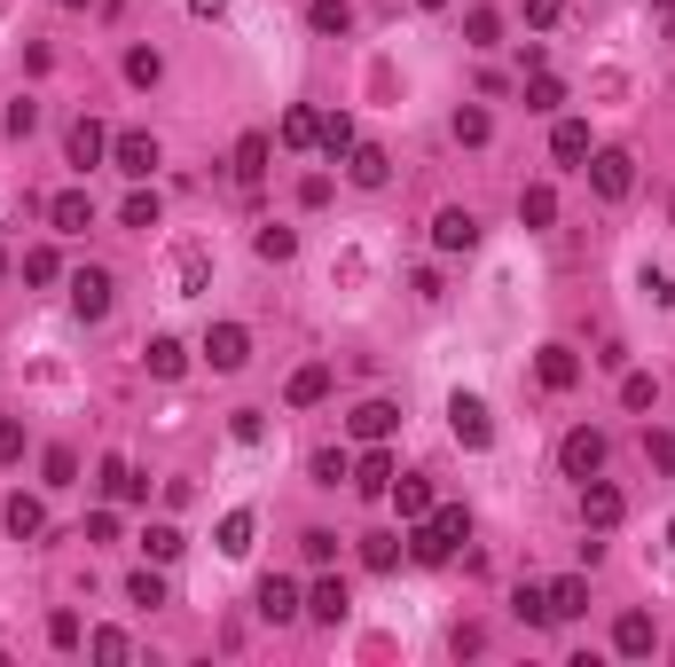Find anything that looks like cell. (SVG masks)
Here are the masks:
<instances>
[{"label":"cell","mask_w":675,"mask_h":667,"mask_svg":"<svg viewBox=\"0 0 675 667\" xmlns=\"http://www.w3.org/2000/svg\"><path fill=\"white\" fill-rule=\"evenodd\" d=\"M621 487H605V479H581V527L589 534H605V527H621Z\"/></svg>","instance_id":"7"},{"label":"cell","mask_w":675,"mask_h":667,"mask_svg":"<svg viewBox=\"0 0 675 667\" xmlns=\"http://www.w3.org/2000/svg\"><path fill=\"white\" fill-rule=\"evenodd\" d=\"M63 275V260L48 252V243H40V252H24V283H55Z\"/></svg>","instance_id":"46"},{"label":"cell","mask_w":675,"mask_h":667,"mask_svg":"<svg viewBox=\"0 0 675 667\" xmlns=\"http://www.w3.org/2000/svg\"><path fill=\"white\" fill-rule=\"evenodd\" d=\"M314 149H322V157H346V149H354V118H346V111H322V118H314Z\"/></svg>","instance_id":"23"},{"label":"cell","mask_w":675,"mask_h":667,"mask_svg":"<svg viewBox=\"0 0 675 667\" xmlns=\"http://www.w3.org/2000/svg\"><path fill=\"white\" fill-rule=\"evenodd\" d=\"M652 9H675V0H652Z\"/></svg>","instance_id":"61"},{"label":"cell","mask_w":675,"mask_h":667,"mask_svg":"<svg viewBox=\"0 0 675 667\" xmlns=\"http://www.w3.org/2000/svg\"><path fill=\"white\" fill-rule=\"evenodd\" d=\"M63 9H87V0H63Z\"/></svg>","instance_id":"59"},{"label":"cell","mask_w":675,"mask_h":667,"mask_svg":"<svg viewBox=\"0 0 675 667\" xmlns=\"http://www.w3.org/2000/svg\"><path fill=\"white\" fill-rule=\"evenodd\" d=\"M362 565H370V573H393V565H401V534H370V542H362Z\"/></svg>","instance_id":"42"},{"label":"cell","mask_w":675,"mask_h":667,"mask_svg":"<svg viewBox=\"0 0 675 667\" xmlns=\"http://www.w3.org/2000/svg\"><path fill=\"white\" fill-rule=\"evenodd\" d=\"M251 534H260V519H251V511H228L212 542H220V557H251Z\"/></svg>","instance_id":"25"},{"label":"cell","mask_w":675,"mask_h":667,"mask_svg":"<svg viewBox=\"0 0 675 667\" xmlns=\"http://www.w3.org/2000/svg\"><path fill=\"white\" fill-rule=\"evenodd\" d=\"M48 220H55V236H87L95 228V197L87 189H63V197H48Z\"/></svg>","instance_id":"13"},{"label":"cell","mask_w":675,"mask_h":667,"mask_svg":"<svg viewBox=\"0 0 675 667\" xmlns=\"http://www.w3.org/2000/svg\"><path fill=\"white\" fill-rule=\"evenodd\" d=\"M558 9H565V0H527V24H534V32H550V24H558Z\"/></svg>","instance_id":"55"},{"label":"cell","mask_w":675,"mask_h":667,"mask_svg":"<svg viewBox=\"0 0 675 667\" xmlns=\"http://www.w3.org/2000/svg\"><path fill=\"white\" fill-rule=\"evenodd\" d=\"M111 165H118L126 181H149V174H157V134H142V126L111 134Z\"/></svg>","instance_id":"6"},{"label":"cell","mask_w":675,"mask_h":667,"mask_svg":"<svg viewBox=\"0 0 675 667\" xmlns=\"http://www.w3.org/2000/svg\"><path fill=\"white\" fill-rule=\"evenodd\" d=\"M448 432H456V448H471V456L495 448V416H487L479 393H448Z\"/></svg>","instance_id":"3"},{"label":"cell","mask_w":675,"mask_h":667,"mask_svg":"<svg viewBox=\"0 0 675 667\" xmlns=\"http://www.w3.org/2000/svg\"><path fill=\"white\" fill-rule=\"evenodd\" d=\"M142 362H149V377H181V369H189V346H181V338H149Z\"/></svg>","instance_id":"29"},{"label":"cell","mask_w":675,"mask_h":667,"mask_svg":"<svg viewBox=\"0 0 675 667\" xmlns=\"http://www.w3.org/2000/svg\"><path fill=\"white\" fill-rule=\"evenodd\" d=\"M322 393H330V362H299V369H291V385H283V400H291V408H314Z\"/></svg>","instance_id":"22"},{"label":"cell","mask_w":675,"mask_h":667,"mask_svg":"<svg viewBox=\"0 0 675 667\" xmlns=\"http://www.w3.org/2000/svg\"><path fill=\"white\" fill-rule=\"evenodd\" d=\"M558 103H565V79H550V71H534V79H527V111H542V118H550Z\"/></svg>","instance_id":"36"},{"label":"cell","mask_w":675,"mask_h":667,"mask_svg":"<svg viewBox=\"0 0 675 667\" xmlns=\"http://www.w3.org/2000/svg\"><path fill=\"white\" fill-rule=\"evenodd\" d=\"M251 252H260V260H291L299 236H291V228H260V236H251Z\"/></svg>","instance_id":"43"},{"label":"cell","mask_w":675,"mask_h":667,"mask_svg":"<svg viewBox=\"0 0 675 667\" xmlns=\"http://www.w3.org/2000/svg\"><path fill=\"white\" fill-rule=\"evenodd\" d=\"M260 174H268V134H243V142H236V181L251 189Z\"/></svg>","instance_id":"31"},{"label":"cell","mask_w":675,"mask_h":667,"mask_svg":"<svg viewBox=\"0 0 675 667\" xmlns=\"http://www.w3.org/2000/svg\"><path fill=\"white\" fill-rule=\"evenodd\" d=\"M385 494H393V511H401V527H416V519L433 511V479H416V471H401V479H393Z\"/></svg>","instance_id":"19"},{"label":"cell","mask_w":675,"mask_h":667,"mask_svg":"<svg viewBox=\"0 0 675 667\" xmlns=\"http://www.w3.org/2000/svg\"><path fill=\"white\" fill-rule=\"evenodd\" d=\"M652 400H660V377H644V369H629V377H621V408H636V416H644Z\"/></svg>","instance_id":"40"},{"label":"cell","mask_w":675,"mask_h":667,"mask_svg":"<svg viewBox=\"0 0 675 667\" xmlns=\"http://www.w3.org/2000/svg\"><path fill=\"white\" fill-rule=\"evenodd\" d=\"M174 275H181V291H197V283H205V252H197V243H189V252L174 260Z\"/></svg>","instance_id":"52"},{"label":"cell","mask_w":675,"mask_h":667,"mask_svg":"<svg viewBox=\"0 0 675 667\" xmlns=\"http://www.w3.org/2000/svg\"><path fill=\"white\" fill-rule=\"evenodd\" d=\"M126 79H134V87H157V79H165V55H157V48H126Z\"/></svg>","instance_id":"38"},{"label":"cell","mask_w":675,"mask_h":667,"mask_svg":"<svg viewBox=\"0 0 675 667\" xmlns=\"http://www.w3.org/2000/svg\"><path fill=\"white\" fill-rule=\"evenodd\" d=\"M636 283H644V299H652V306H675V283H667V268H644Z\"/></svg>","instance_id":"48"},{"label":"cell","mask_w":675,"mask_h":667,"mask_svg":"<svg viewBox=\"0 0 675 667\" xmlns=\"http://www.w3.org/2000/svg\"><path fill=\"white\" fill-rule=\"evenodd\" d=\"M32 126H40V103H9V134H17V142H24V134H32Z\"/></svg>","instance_id":"54"},{"label":"cell","mask_w":675,"mask_h":667,"mask_svg":"<svg viewBox=\"0 0 675 667\" xmlns=\"http://www.w3.org/2000/svg\"><path fill=\"white\" fill-rule=\"evenodd\" d=\"M79 636H87V628H79V613H55V621H48V644H55V652H71Z\"/></svg>","instance_id":"47"},{"label":"cell","mask_w":675,"mask_h":667,"mask_svg":"<svg viewBox=\"0 0 675 667\" xmlns=\"http://www.w3.org/2000/svg\"><path fill=\"white\" fill-rule=\"evenodd\" d=\"M667 220H675V205H667Z\"/></svg>","instance_id":"62"},{"label":"cell","mask_w":675,"mask_h":667,"mask_svg":"<svg viewBox=\"0 0 675 667\" xmlns=\"http://www.w3.org/2000/svg\"><path fill=\"white\" fill-rule=\"evenodd\" d=\"M464 48H479V55L502 48V17H495V9H471V17H464Z\"/></svg>","instance_id":"32"},{"label":"cell","mask_w":675,"mask_h":667,"mask_svg":"<svg viewBox=\"0 0 675 667\" xmlns=\"http://www.w3.org/2000/svg\"><path fill=\"white\" fill-rule=\"evenodd\" d=\"M589 189H598L605 205H621L636 189V157L629 149H589Z\"/></svg>","instance_id":"4"},{"label":"cell","mask_w":675,"mask_h":667,"mask_svg":"<svg viewBox=\"0 0 675 667\" xmlns=\"http://www.w3.org/2000/svg\"><path fill=\"white\" fill-rule=\"evenodd\" d=\"M307 24H314L322 40H338V32H354V0H307Z\"/></svg>","instance_id":"24"},{"label":"cell","mask_w":675,"mask_h":667,"mask_svg":"<svg viewBox=\"0 0 675 667\" xmlns=\"http://www.w3.org/2000/svg\"><path fill=\"white\" fill-rule=\"evenodd\" d=\"M385 487H393V456H385V440H377V448L354 463V494H385Z\"/></svg>","instance_id":"27"},{"label":"cell","mask_w":675,"mask_h":667,"mask_svg":"<svg viewBox=\"0 0 675 667\" xmlns=\"http://www.w3.org/2000/svg\"><path fill=\"white\" fill-rule=\"evenodd\" d=\"M644 456H652V471H675V432H644Z\"/></svg>","instance_id":"50"},{"label":"cell","mask_w":675,"mask_h":667,"mask_svg":"<svg viewBox=\"0 0 675 667\" xmlns=\"http://www.w3.org/2000/svg\"><path fill=\"white\" fill-rule=\"evenodd\" d=\"M433 243H440V252H479V220H471L464 205H448V212L433 220Z\"/></svg>","instance_id":"18"},{"label":"cell","mask_w":675,"mask_h":667,"mask_svg":"<svg viewBox=\"0 0 675 667\" xmlns=\"http://www.w3.org/2000/svg\"><path fill=\"white\" fill-rule=\"evenodd\" d=\"M534 377H542L550 393H573V385H581V354H573V346H542V354H534Z\"/></svg>","instance_id":"15"},{"label":"cell","mask_w":675,"mask_h":667,"mask_svg":"<svg viewBox=\"0 0 675 667\" xmlns=\"http://www.w3.org/2000/svg\"><path fill=\"white\" fill-rule=\"evenodd\" d=\"M126 605H142V613H157V605H165V581H157L149 565H142V573H126Z\"/></svg>","instance_id":"37"},{"label":"cell","mask_w":675,"mask_h":667,"mask_svg":"<svg viewBox=\"0 0 675 667\" xmlns=\"http://www.w3.org/2000/svg\"><path fill=\"white\" fill-rule=\"evenodd\" d=\"M605 456H613V440H605L598 425H573V432L558 440V471H565V479H598Z\"/></svg>","instance_id":"2"},{"label":"cell","mask_w":675,"mask_h":667,"mask_svg":"<svg viewBox=\"0 0 675 667\" xmlns=\"http://www.w3.org/2000/svg\"><path fill=\"white\" fill-rule=\"evenodd\" d=\"M0 275H9V252H0Z\"/></svg>","instance_id":"60"},{"label":"cell","mask_w":675,"mask_h":667,"mask_svg":"<svg viewBox=\"0 0 675 667\" xmlns=\"http://www.w3.org/2000/svg\"><path fill=\"white\" fill-rule=\"evenodd\" d=\"M511 613H519L527 628H550V590H534V581H527V590L511 597Z\"/></svg>","instance_id":"39"},{"label":"cell","mask_w":675,"mask_h":667,"mask_svg":"<svg viewBox=\"0 0 675 667\" xmlns=\"http://www.w3.org/2000/svg\"><path fill=\"white\" fill-rule=\"evenodd\" d=\"M519 220H527V228H550V220H558V189H550V181L519 189Z\"/></svg>","instance_id":"30"},{"label":"cell","mask_w":675,"mask_h":667,"mask_svg":"<svg viewBox=\"0 0 675 667\" xmlns=\"http://www.w3.org/2000/svg\"><path fill=\"white\" fill-rule=\"evenodd\" d=\"M464 534H471V511H464V503H433L425 519L408 527V557H416V565H448Z\"/></svg>","instance_id":"1"},{"label":"cell","mask_w":675,"mask_h":667,"mask_svg":"<svg viewBox=\"0 0 675 667\" xmlns=\"http://www.w3.org/2000/svg\"><path fill=\"white\" fill-rule=\"evenodd\" d=\"M550 590V621H581L589 613V581L581 573H558V581H542Z\"/></svg>","instance_id":"20"},{"label":"cell","mask_w":675,"mask_h":667,"mask_svg":"<svg viewBox=\"0 0 675 667\" xmlns=\"http://www.w3.org/2000/svg\"><path fill=\"white\" fill-rule=\"evenodd\" d=\"M299 542H307V557H314V565H330V557H338V534H322V527H307Z\"/></svg>","instance_id":"53"},{"label":"cell","mask_w":675,"mask_h":667,"mask_svg":"<svg viewBox=\"0 0 675 667\" xmlns=\"http://www.w3.org/2000/svg\"><path fill=\"white\" fill-rule=\"evenodd\" d=\"M299 613H307L299 581H291V573H268V581H260V621H276V628H283V621H299Z\"/></svg>","instance_id":"10"},{"label":"cell","mask_w":675,"mask_h":667,"mask_svg":"<svg viewBox=\"0 0 675 667\" xmlns=\"http://www.w3.org/2000/svg\"><path fill=\"white\" fill-rule=\"evenodd\" d=\"M63 157L79 165V174H87V165H103V157H111V134H103L95 118H71V134H63Z\"/></svg>","instance_id":"12"},{"label":"cell","mask_w":675,"mask_h":667,"mask_svg":"<svg viewBox=\"0 0 675 667\" xmlns=\"http://www.w3.org/2000/svg\"><path fill=\"white\" fill-rule=\"evenodd\" d=\"M613 652H621V659H644V652H660V628H652V613H621V621H613Z\"/></svg>","instance_id":"16"},{"label":"cell","mask_w":675,"mask_h":667,"mask_svg":"<svg viewBox=\"0 0 675 667\" xmlns=\"http://www.w3.org/2000/svg\"><path fill=\"white\" fill-rule=\"evenodd\" d=\"M416 9H448V0H416Z\"/></svg>","instance_id":"58"},{"label":"cell","mask_w":675,"mask_h":667,"mask_svg":"<svg viewBox=\"0 0 675 667\" xmlns=\"http://www.w3.org/2000/svg\"><path fill=\"white\" fill-rule=\"evenodd\" d=\"M487 134H495V118H487L479 103H464V111H456V142H464V149H487Z\"/></svg>","instance_id":"34"},{"label":"cell","mask_w":675,"mask_h":667,"mask_svg":"<svg viewBox=\"0 0 675 667\" xmlns=\"http://www.w3.org/2000/svg\"><path fill=\"white\" fill-rule=\"evenodd\" d=\"M228 432H236L243 448H260V440H268V416H260V408H236V416H228Z\"/></svg>","instance_id":"44"},{"label":"cell","mask_w":675,"mask_h":667,"mask_svg":"<svg viewBox=\"0 0 675 667\" xmlns=\"http://www.w3.org/2000/svg\"><path fill=\"white\" fill-rule=\"evenodd\" d=\"M40 471H48V487H79V448H48Z\"/></svg>","instance_id":"41"},{"label":"cell","mask_w":675,"mask_h":667,"mask_svg":"<svg viewBox=\"0 0 675 667\" xmlns=\"http://www.w3.org/2000/svg\"><path fill=\"white\" fill-rule=\"evenodd\" d=\"M550 157H558V165H581V157H589V126H581V118H558V126H550Z\"/></svg>","instance_id":"26"},{"label":"cell","mask_w":675,"mask_h":667,"mask_svg":"<svg viewBox=\"0 0 675 667\" xmlns=\"http://www.w3.org/2000/svg\"><path fill=\"white\" fill-rule=\"evenodd\" d=\"M118 220H126V228H157V220H165V205H157V189H134V197L118 205Z\"/></svg>","instance_id":"35"},{"label":"cell","mask_w":675,"mask_h":667,"mask_svg":"<svg viewBox=\"0 0 675 667\" xmlns=\"http://www.w3.org/2000/svg\"><path fill=\"white\" fill-rule=\"evenodd\" d=\"M346 181H354V189H385V181H393V157H385L377 142H370V149L354 142V149H346Z\"/></svg>","instance_id":"17"},{"label":"cell","mask_w":675,"mask_h":667,"mask_svg":"<svg viewBox=\"0 0 675 667\" xmlns=\"http://www.w3.org/2000/svg\"><path fill=\"white\" fill-rule=\"evenodd\" d=\"M346 432H354L362 448H377V440H393V432H401V408H393V400H362V408L346 416Z\"/></svg>","instance_id":"9"},{"label":"cell","mask_w":675,"mask_h":667,"mask_svg":"<svg viewBox=\"0 0 675 667\" xmlns=\"http://www.w3.org/2000/svg\"><path fill=\"white\" fill-rule=\"evenodd\" d=\"M299 205H330V174H307L299 181Z\"/></svg>","instance_id":"56"},{"label":"cell","mask_w":675,"mask_h":667,"mask_svg":"<svg viewBox=\"0 0 675 667\" xmlns=\"http://www.w3.org/2000/svg\"><path fill=\"white\" fill-rule=\"evenodd\" d=\"M314 118H322V111L291 103V111H283V126H276V134H283V149H314Z\"/></svg>","instance_id":"33"},{"label":"cell","mask_w":675,"mask_h":667,"mask_svg":"<svg viewBox=\"0 0 675 667\" xmlns=\"http://www.w3.org/2000/svg\"><path fill=\"white\" fill-rule=\"evenodd\" d=\"M307 613H314L322 628H338V621H346V613H354V590H346V581H338V573H322V581H314V590H307Z\"/></svg>","instance_id":"11"},{"label":"cell","mask_w":675,"mask_h":667,"mask_svg":"<svg viewBox=\"0 0 675 667\" xmlns=\"http://www.w3.org/2000/svg\"><path fill=\"white\" fill-rule=\"evenodd\" d=\"M181 550H189V542H181V527H174V519H157V527L142 534V557H149V565H174Z\"/></svg>","instance_id":"28"},{"label":"cell","mask_w":675,"mask_h":667,"mask_svg":"<svg viewBox=\"0 0 675 667\" xmlns=\"http://www.w3.org/2000/svg\"><path fill=\"white\" fill-rule=\"evenodd\" d=\"M71 314H79V322H103V314H111V275H103V268H79V275H71Z\"/></svg>","instance_id":"8"},{"label":"cell","mask_w":675,"mask_h":667,"mask_svg":"<svg viewBox=\"0 0 675 667\" xmlns=\"http://www.w3.org/2000/svg\"><path fill=\"white\" fill-rule=\"evenodd\" d=\"M24 456V425H17V416H0V463H17Z\"/></svg>","instance_id":"51"},{"label":"cell","mask_w":675,"mask_h":667,"mask_svg":"<svg viewBox=\"0 0 675 667\" xmlns=\"http://www.w3.org/2000/svg\"><path fill=\"white\" fill-rule=\"evenodd\" d=\"M0 527H9L17 542H40V534H48V511H40V494H9V503H0Z\"/></svg>","instance_id":"14"},{"label":"cell","mask_w":675,"mask_h":667,"mask_svg":"<svg viewBox=\"0 0 675 667\" xmlns=\"http://www.w3.org/2000/svg\"><path fill=\"white\" fill-rule=\"evenodd\" d=\"M103 494H111V503H142V494H149V479H142L126 456H103Z\"/></svg>","instance_id":"21"},{"label":"cell","mask_w":675,"mask_h":667,"mask_svg":"<svg viewBox=\"0 0 675 667\" xmlns=\"http://www.w3.org/2000/svg\"><path fill=\"white\" fill-rule=\"evenodd\" d=\"M87 652H95V659H126V628H95Z\"/></svg>","instance_id":"49"},{"label":"cell","mask_w":675,"mask_h":667,"mask_svg":"<svg viewBox=\"0 0 675 667\" xmlns=\"http://www.w3.org/2000/svg\"><path fill=\"white\" fill-rule=\"evenodd\" d=\"M189 17H212V24H220V17H228V0H189Z\"/></svg>","instance_id":"57"},{"label":"cell","mask_w":675,"mask_h":667,"mask_svg":"<svg viewBox=\"0 0 675 667\" xmlns=\"http://www.w3.org/2000/svg\"><path fill=\"white\" fill-rule=\"evenodd\" d=\"M205 362H212L220 377H236V369L251 362V330H243V322H212V330H205Z\"/></svg>","instance_id":"5"},{"label":"cell","mask_w":675,"mask_h":667,"mask_svg":"<svg viewBox=\"0 0 675 667\" xmlns=\"http://www.w3.org/2000/svg\"><path fill=\"white\" fill-rule=\"evenodd\" d=\"M338 479H354V463L338 456V448H322V456H314V487H338Z\"/></svg>","instance_id":"45"}]
</instances>
